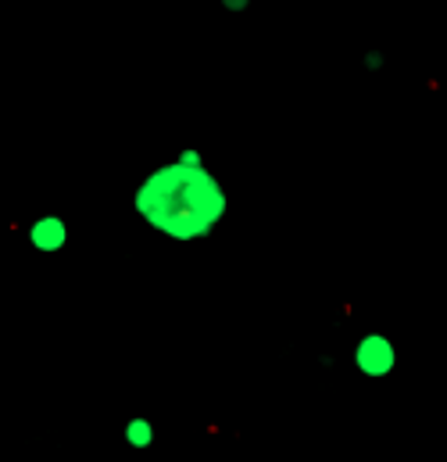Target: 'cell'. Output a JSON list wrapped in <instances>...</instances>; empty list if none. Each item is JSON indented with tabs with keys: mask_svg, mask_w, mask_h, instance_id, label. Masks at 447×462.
Returning a JSON list of instances; mask_svg holds the SVG:
<instances>
[{
	"mask_svg": "<svg viewBox=\"0 0 447 462\" xmlns=\"http://www.w3.org/2000/svg\"><path fill=\"white\" fill-rule=\"evenodd\" d=\"M132 216L176 244H201L229 219V187L201 147H179L132 187Z\"/></svg>",
	"mask_w": 447,
	"mask_h": 462,
	"instance_id": "cell-1",
	"label": "cell"
},
{
	"mask_svg": "<svg viewBox=\"0 0 447 462\" xmlns=\"http://www.w3.org/2000/svg\"><path fill=\"white\" fill-rule=\"evenodd\" d=\"M351 365L365 380H387L397 373V345L383 330H365L351 347Z\"/></svg>",
	"mask_w": 447,
	"mask_h": 462,
	"instance_id": "cell-2",
	"label": "cell"
},
{
	"mask_svg": "<svg viewBox=\"0 0 447 462\" xmlns=\"http://www.w3.org/2000/svg\"><path fill=\"white\" fill-rule=\"evenodd\" d=\"M25 240L36 254H61L72 240V230H68V219L58 216V212H43L36 219H29L25 226Z\"/></svg>",
	"mask_w": 447,
	"mask_h": 462,
	"instance_id": "cell-3",
	"label": "cell"
},
{
	"mask_svg": "<svg viewBox=\"0 0 447 462\" xmlns=\"http://www.w3.org/2000/svg\"><path fill=\"white\" fill-rule=\"evenodd\" d=\"M122 441H125V448H132V452L154 448V441H158L154 420H147V416H129L125 427H122Z\"/></svg>",
	"mask_w": 447,
	"mask_h": 462,
	"instance_id": "cell-4",
	"label": "cell"
},
{
	"mask_svg": "<svg viewBox=\"0 0 447 462\" xmlns=\"http://www.w3.org/2000/svg\"><path fill=\"white\" fill-rule=\"evenodd\" d=\"M361 69L365 72H383L387 69V54L383 51H365L361 54Z\"/></svg>",
	"mask_w": 447,
	"mask_h": 462,
	"instance_id": "cell-5",
	"label": "cell"
},
{
	"mask_svg": "<svg viewBox=\"0 0 447 462\" xmlns=\"http://www.w3.org/2000/svg\"><path fill=\"white\" fill-rule=\"evenodd\" d=\"M223 11H229V14H243V11H251V0H223Z\"/></svg>",
	"mask_w": 447,
	"mask_h": 462,
	"instance_id": "cell-6",
	"label": "cell"
}]
</instances>
